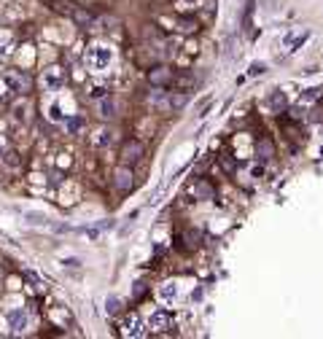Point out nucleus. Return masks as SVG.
<instances>
[{"label":"nucleus","instance_id":"39448f33","mask_svg":"<svg viewBox=\"0 0 323 339\" xmlns=\"http://www.w3.org/2000/svg\"><path fill=\"white\" fill-rule=\"evenodd\" d=\"M121 334L124 336H146L143 320H140L138 315H127V318L121 320Z\"/></svg>","mask_w":323,"mask_h":339},{"label":"nucleus","instance_id":"412c9836","mask_svg":"<svg viewBox=\"0 0 323 339\" xmlns=\"http://www.w3.org/2000/svg\"><path fill=\"white\" fill-rule=\"evenodd\" d=\"M320 86H315V89H304V94H302V102H315V100H320Z\"/></svg>","mask_w":323,"mask_h":339},{"label":"nucleus","instance_id":"6ab92c4d","mask_svg":"<svg viewBox=\"0 0 323 339\" xmlns=\"http://www.w3.org/2000/svg\"><path fill=\"white\" fill-rule=\"evenodd\" d=\"M151 105H156V108H164V110H170V97H167V94H159V92H154V94H151Z\"/></svg>","mask_w":323,"mask_h":339},{"label":"nucleus","instance_id":"cd10ccee","mask_svg":"<svg viewBox=\"0 0 323 339\" xmlns=\"http://www.w3.org/2000/svg\"><path fill=\"white\" fill-rule=\"evenodd\" d=\"M188 3H191V0H188Z\"/></svg>","mask_w":323,"mask_h":339},{"label":"nucleus","instance_id":"2eb2a0df","mask_svg":"<svg viewBox=\"0 0 323 339\" xmlns=\"http://www.w3.org/2000/svg\"><path fill=\"white\" fill-rule=\"evenodd\" d=\"M159 299H164V302L178 299V283H164V286L159 288Z\"/></svg>","mask_w":323,"mask_h":339},{"label":"nucleus","instance_id":"1a4fd4ad","mask_svg":"<svg viewBox=\"0 0 323 339\" xmlns=\"http://www.w3.org/2000/svg\"><path fill=\"white\" fill-rule=\"evenodd\" d=\"M272 156H275L272 140L270 138H259V143H256V159L259 162H267V159H272Z\"/></svg>","mask_w":323,"mask_h":339},{"label":"nucleus","instance_id":"4468645a","mask_svg":"<svg viewBox=\"0 0 323 339\" xmlns=\"http://www.w3.org/2000/svg\"><path fill=\"white\" fill-rule=\"evenodd\" d=\"M307 33H299V35H286V41H283V46H286V51H296L299 46H302L304 41H307Z\"/></svg>","mask_w":323,"mask_h":339},{"label":"nucleus","instance_id":"6e6552de","mask_svg":"<svg viewBox=\"0 0 323 339\" xmlns=\"http://www.w3.org/2000/svg\"><path fill=\"white\" fill-rule=\"evenodd\" d=\"M9 326H11L14 334L25 331V328H27V312H25V310H11V312H9Z\"/></svg>","mask_w":323,"mask_h":339},{"label":"nucleus","instance_id":"4be33fe9","mask_svg":"<svg viewBox=\"0 0 323 339\" xmlns=\"http://www.w3.org/2000/svg\"><path fill=\"white\" fill-rule=\"evenodd\" d=\"M100 110H102L100 116H102V119H105V121H108V119H113V102H111V100H102Z\"/></svg>","mask_w":323,"mask_h":339},{"label":"nucleus","instance_id":"7ed1b4c3","mask_svg":"<svg viewBox=\"0 0 323 339\" xmlns=\"http://www.w3.org/2000/svg\"><path fill=\"white\" fill-rule=\"evenodd\" d=\"M140 156H143V143H140V140H127V143L121 146V162L127 164V167L140 162Z\"/></svg>","mask_w":323,"mask_h":339},{"label":"nucleus","instance_id":"f257e3e1","mask_svg":"<svg viewBox=\"0 0 323 339\" xmlns=\"http://www.w3.org/2000/svg\"><path fill=\"white\" fill-rule=\"evenodd\" d=\"M84 59H86V65H89L92 70H105L113 62V51L108 49V46H102V43H89Z\"/></svg>","mask_w":323,"mask_h":339},{"label":"nucleus","instance_id":"f8f14e48","mask_svg":"<svg viewBox=\"0 0 323 339\" xmlns=\"http://www.w3.org/2000/svg\"><path fill=\"white\" fill-rule=\"evenodd\" d=\"M68 17L73 19L78 27H84V30H86V27H92V14H89V11H84V9H73V11L68 14Z\"/></svg>","mask_w":323,"mask_h":339},{"label":"nucleus","instance_id":"a211bd4d","mask_svg":"<svg viewBox=\"0 0 323 339\" xmlns=\"http://www.w3.org/2000/svg\"><path fill=\"white\" fill-rule=\"evenodd\" d=\"M186 102H188L186 94H183V92H175V94L170 97V110H180V108L186 105Z\"/></svg>","mask_w":323,"mask_h":339},{"label":"nucleus","instance_id":"f3484780","mask_svg":"<svg viewBox=\"0 0 323 339\" xmlns=\"http://www.w3.org/2000/svg\"><path fill=\"white\" fill-rule=\"evenodd\" d=\"M178 30H180L183 35H191V33H197V30H200V22H197V19H180Z\"/></svg>","mask_w":323,"mask_h":339},{"label":"nucleus","instance_id":"ddd939ff","mask_svg":"<svg viewBox=\"0 0 323 339\" xmlns=\"http://www.w3.org/2000/svg\"><path fill=\"white\" fill-rule=\"evenodd\" d=\"M194 191H197V199H213V196H216V188H213V183H208V180H197Z\"/></svg>","mask_w":323,"mask_h":339},{"label":"nucleus","instance_id":"5701e85b","mask_svg":"<svg viewBox=\"0 0 323 339\" xmlns=\"http://www.w3.org/2000/svg\"><path fill=\"white\" fill-rule=\"evenodd\" d=\"M264 70H267V67H264V62H253V65L248 67V76H250V78H256V76H262Z\"/></svg>","mask_w":323,"mask_h":339},{"label":"nucleus","instance_id":"393cba45","mask_svg":"<svg viewBox=\"0 0 323 339\" xmlns=\"http://www.w3.org/2000/svg\"><path fill=\"white\" fill-rule=\"evenodd\" d=\"M221 164H224L226 170H234V167H237V162H234L232 156H224V159H221Z\"/></svg>","mask_w":323,"mask_h":339},{"label":"nucleus","instance_id":"9b49d317","mask_svg":"<svg viewBox=\"0 0 323 339\" xmlns=\"http://www.w3.org/2000/svg\"><path fill=\"white\" fill-rule=\"evenodd\" d=\"M267 105H270L272 113H283V110L288 108V97L283 92H272L270 97H267Z\"/></svg>","mask_w":323,"mask_h":339},{"label":"nucleus","instance_id":"dca6fc26","mask_svg":"<svg viewBox=\"0 0 323 339\" xmlns=\"http://www.w3.org/2000/svg\"><path fill=\"white\" fill-rule=\"evenodd\" d=\"M105 312L111 315V318L121 315V299H119V296H108V299H105Z\"/></svg>","mask_w":323,"mask_h":339},{"label":"nucleus","instance_id":"bb28decb","mask_svg":"<svg viewBox=\"0 0 323 339\" xmlns=\"http://www.w3.org/2000/svg\"><path fill=\"white\" fill-rule=\"evenodd\" d=\"M146 294V283H135V299H140Z\"/></svg>","mask_w":323,"mask_h":339},{"label":"nucleus","instance_id":"423d86ee","mask_svg":"<svg viewBox=\"0 0 323 339\" xmlns=\"http://www.w3.org/2000/svg\"><path fill=\"white\" fill-rule=\"evenodd\" d=\"M113 186L119 188L121 194H127L132 191V186H135V178H132V170L130 167H119L113 172Z\"/></svg>","mask_w":323,"mask_h":339},{"label":"nucleus","instance_id":"20e7f679","mask_svg":"<svg viewBox=\"0 0 323 339\" xmlns=\"http://www.w3.org/2000/svg\"><path fill=\"white\" fill-rule=\"evenodd\" d=\"M172 70L164 67V65H154L151 70H148V81H151V86H170L172 84Z\"/></svg>","mask_w":323,"mask_h":339},{"label":"nucleus","instance_id":"a878e982","mask_svg":"<svg viewBox=\"0 0 323 339\" xmlns=\"http://www.w3.org/2000/svg\"><path fill=\"white\" fill-rule=\"evenodd\" d=\"M49 116H51V119H57V121H62V113H59V108H57V105H51V108H49Z\"/></svg>","mask_w":323,"mask_h":339},{"label":"nucleus","instance_id":"aec40b11","mask_svg":"<svg viewBox=\"0 0 323 339\" xmlns=\"http://www.w3.org/2000/svg\"><path fill=\"white\" fill-rule=\"evenodd\" d=\"M3 164H6L9 170H17V167H19V154H17V151H6V154H3Z\"/></svg>","mask_w":323,"mask_h":339},{"label":"nucleus","instance_id":"f03ea898","mask_svg":"<svg viewBox=\"0 0 323 339\" xmlns=\"http://www.w3.org/2000/svg\"><path fill=\"white\" fill-rule=\"evenodd\" d=\"M41 86L46 92H59L62 86H65V70L62 67H46L43 70V76H41Z\"/></svg>","mask_w":323,"mask_h":339},{"label":"nucleus","instance_id":"b1692460","mask_svg":"<svg viewBox=\"0 0 323 339\" xmlns=\"http://www.w3.org/2000/svg\"><path fill=\"white\" fill-rule=\"evenodd\" d=\"M81 124H84V119H81V116H76V119H70V121H68V127L73 129V132H78V129H81Z\"/></svg>","mask_w":323,"mask_h":339},{"label":"nucleus","instance_id":"9d476101","mask_svg":"<svg viewBox=\"0 0 323 339\" xmlns=\"http://www.w3.org/2000/svg\"><path fill=\"white\" fill-rule=\"evenodd\" d=\"M151 328H154V334H162V331L172 328V318L167 312H154L151 315Z\"/></svg>","mask_w":323,"mask_h":339},{"label":"nucleus","instance_id":"0eeeda50","mask_svg":"<svg viewBox=\"0 0 323 339\" xmlns=\"http://www.w3.org/2000/svg\"><path fill=\"white\" fill-rule=\"evenodd\" d=\"M200 242H202V232L200 229H186L183 234H180V248H186V250H197Z\"/></svg>","mask_w":323,"mask_h":339}]
</instances>
